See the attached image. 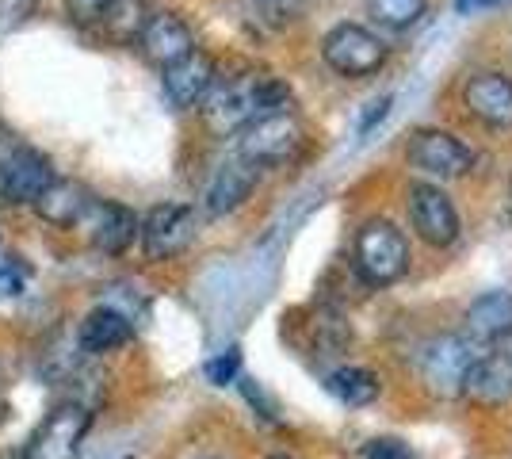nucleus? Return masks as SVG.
Masks as SVG:
<instances>
[{"mask_svg": "<svg viewBox=\"0 0 512 459\" xmlns=\"http://www.w3.org/2000/svg\"><path fill=\"white\" fill-rule=\"evenodd\" d=\"M291 104V88L279 77H230V81H214V88L203 100V123L218 138L241 134L253 119L287 111Z\"/></svg>", "mask_w": 512, "mask_h": 459, "instance_id": "obj_1", "label": "nucleus"}, {"mask_svg": "<svg viewBox=\"0 0 512 459\" xmlns=\"http://www.w3.org/2000/svg\"><path fill=\"white\" fill-rule=\"evenodd\" d=\"M352 264L371 287L398 284L409 272V238L386 219L363 222L352 245Z\"/></svg>", "mask_w": 512, "mask_h": 459, "instance_id": "obj_2", "label": "nucleus"}, {"mask_svg": "<svg viewBox=\"0 0 512 459\" xmlns=\"http://www.w3.org/2000/svg\"><path fill=\"white\" fill-rule=\"evenodd\" d=\"M302 146H306V127H302V119L291 108L260 115L237 134V157H245L256 169L287 165Z\"/></svg>", "mask_w": 512, "mask_h": 459, "instance_id": "obj_3", "label": "nucleus"}, {"mask_svg": "<svg viewBox=\"0 0 512 459\" xmlns=\"http://www.w3.org/2000/svg\"><path fill=\"white\" fill-rule=\"evenodd\" d=\"M486 345L470 341L467 333H440L421 345V379L432 394L440 398H459L467 372L474 368V360L482 356Z\"/></svg>", "mask_w": 512, "mask_h": 459, "instance_id": "obj_4", "label": "nucleus"}, {"mask_svg": "<svg viewBox=\"0 0 512 459\" xmlns=\"http://www.w3.org/2000/svg\"><path fill=\"white\" fill-rule=\"evenodd\" d=\"M321 58L337 77L363 81V77H375L386 66L390 50H386V43L375 31H367L360 23H337L321 39Z\"/></svg>", "mask_w": 512, "mask_h": 459, "instance_id": "obj_5", "label": "nucleus"}, {"mask_svg": "<svg viewBox=\"0 0 512 459\" xmlns=\"http://www.w3.org/2000/svg\"><path fill=\"white\" fill-rule=\"evenodd\" d=\"M92 429V410L81 402H62L39 421V429L27 437L23 459H77L81 440Z\"/></svg>", "mask_w": 512, "mask_h": 459, "instance_id": "obj_6", "label": "nucleus"}, {"mask_svg": "<svg viewBox=\"0 0 512 459\" xmlns=\"http://www.w3.org/2000/svg\"><path fill=\"white\" fill-rule=\"evenodd\" d=\"M406 207H409V222H413L417 238L425 241V245H432V249L455 245L463 222H459V211H455V203H451V196L440 184L413 180L406 188Z\"/></svg>", "mask_w": 512, "mask_h": 459, "instance_id": "obj_7", "label": "nucleus"}, {"mask_svg": "<svg viewBox=\"0 0 512 459\" xmlns=\"http://www.w3.org/2000/svg\"><path fill=\"white\" fill-rule=\"evenodd\" d=\"M406 161L413 165V169H421L425 176L459 180V176L470 173L474 153H470V146H463L451 131H440V127H421V131L409 134Z\"/></svg>", "mask_w": 512, "mask_h": 459, "instance_id": "obj_8", "label": "nucleus"}, {"mask_svg": "<svg viewBox=\"0 0 512 459\" xmlns=\"http://www.w3.org/2000/svg\"><path fill=\"white\" fill-rule=\"evenodd\" d=\"M142 249L150 261H172L195 238V207L188 203H157L146 222H138Z\"/></svg>", "mask_w": 512, "mask_h": 459, "instance_id": "obj_9", "label": "nucleus"}, {"mask_svg": "<svg viewBox=\"0 0 512 459\" xmlns=\"http://www.w3.org/2000/svg\"><path fill=\"white\" fill-rule=\"evenodd\" d=\"M463 111L490 131H512V77L509 73H474L463 85Z\"/></svg>", "mask_w": 512, "mask_h": 459, "instance_id": "obj_10", "label": "nucleus"}, {"mask_svg": "<svg viewBox=\"0 0 512 459\" xmlns=\"http://www.w3.org/2000/svg\"><path fill=\"white\" fill-rule=\"evenodd\" d=\"M218 81V69H214V58L207 50L195 46L192 54H184L180 62H172L169 69H161V85H165V96H169L172 108L188 111L199 108L207 100V92Z\"/></svg>", "mask_w": 512, "mask_h": 459, "instance_id": "obj_11", "label": "nucleus"}, {"mask_svg": "<svg viewBox=\"0 0 512 459\" xmlns=\"http://www.w3.org/2000/svg\"><path fill=\"white\" fill-rule=\"evenodd\" d=\"M50 180H54V169L39 150L16 146L0 161V196L8 203H35Z\"/></svg>", "mask_w": 512, "mask_h": 459, "instance_id": "obj_12", "label": "nucleus"}, {"mask_svg": "<svg viewBox=\"0 0 512 459\" xmlns=\"http://www.w3.org/2000/svg\"><path fill=\"white\" fill-rule=\"evenodd\" d=\"M138 46H142L146 62H153L157 69H169L184 54H192L195 35L176 12H153L150 20H146V27H142V35H138Z\"/></svg>", "mask_w": 512, "mask_h": 459, "instance_id": "obj_13", "label": "nucleus"}, {"mask_svg": "<svg viewBox=\"0 0 512 459\" xmlns=\"http://www.w3.org/2000/svg\"><path fill=\"white\" fill-rule=\"evenodd\" d=\"M256 176H260V169L249 165L245 157H234V161L218 165L211 176V184H207V192H203V211H207L211 219L234 215L237 207L253 196Z\"/></svg>", "mask_w": 512, "mask_h": 459, "instance_id": "obj_14", "label": "nucleus"}, {"mask_svg": "<svg viewBox=\"0 0 512 459\" xmlns=\"http://www.w3.org/2000/svg\"><path fill=\"white\" fill-rule=\"evenodd\" d=\"M92 203L96 199L88 196L85 184H77V180H50L43 192H39V199L31 203L35 207V215L43 222H50V226H58V230H69V226H77V222L85 219L88 211H92Z\"/></svg>", "mask_w": 512, "mask_h": 459, "instance_id": "obj_15", "label": "nucleus"}, {"mask_svg": "<svg viewBox=\"0 0 512 459\" xmlns=\"http://www.w3.org/2000/svg\"><path fill=\"white\" fill-rule=\"evenodd\" d=\"M467 337L478 345H497L512 337V291H486L463 314Z\"/></svg>", "mask_w": 512, "mask_h": 459, "instance_id": "obj_16", "label": "nucleus"}, {"mask_svg": "<svg viewBox=\"0 0 512 459\" xmlns=\"http://www.w3.org/2000/svg\"><path fill=\"white\" fill-rule=\"evenodd\" d=\"M96 219H92V245L107 253V257H123L134 238H138V215L123 207V203H111V199H96L92 203Z\"/></svg>", "mask_w": 512, "mask_h": 459, "instance_id": "obj_17", "label": "nucleus"}, {"mask_svg": "<svg viewBox=\"0 0 512 459\" xmlns=\"http://www.w3.org/2000/svg\"><path fill=\"white\" fill-rule=\"evenodd\" d=\"M463 394L474 398L478 406H501L512 398V360L497 356V352H482L467 372Z\"/></svg>", "mask_w": 512, "mask_h": 459, "instance_id": "obj_18", "label": "nucleus"}, {"mask_svg": "<svg viewBox=\"0 0 512 459\" xmlns=\"http://www.w3.org/2000/svg\"><path fill=\"white\" fill-rule=\"evenodd\" d=\"M130 318L123 310H111V306H96L92 314H88L85 322H81V349L92 352V356H100V352H111V349H123L130 341Z\"/></svg>", "mask_w": 512, "mask_h": 459, "instance_id": "obj_19", "label": "nucleus"}, {"mask_svg": "<svg viewBox=\"0 0 512 459\" xmlns=\"http://www.w3.org/2000/svg\"><path fill=\"white\" fill-rule=\"evenodd\" d=\"M150 0H107L100 27L111 43H138L142 27L150 20Z\"/></svg>", "mask_w": 512, "mask_h": 459, "instance_id": "obj_20", "label": "nucleus"}, {"mask_svg": "<svg viewBox=\"0 0 512 459\" xmlns=\"http://www.w3.org/2000/svg\"><path fill=\"white\" fill-rule=\"evenodd\" d=\"M329 391L348 406H367L379 398V375L367 372V368H341V372L329 375Z\"/></svg>", "mask_w": 512, "mask_h": 459, "instance_id": "obj_21", "label": "nucleus"}, {"mask_svg": "<svg viewBox=\"0 0 512 459\" xmlns=\"http://www.w3.org/2000/svg\"><path fill=\"white\" fill-rule=\"evenodd\" d=\"M428 0H367V12L375 23H383L390 31H409L413 23L425 16Z\"/></svg>", "mask_w": 512, "mask_h": 459, "instance_id": "obj_22", "label": "nucleus"}, {"mask_svg": "<svg viewBox=\"0 0 512 459\" xmlns=\"http://www.w3.org/2000/svg\"><path fill=\"white\" fill-rule=\"evenodd\" d=\"M363 459H417V452L398 437H375L363 444Z\"/></svg>", "mask_w": 512, "mask_h": 459, "instance_id": "obj_23", "label": "nucleus"}, {"mask_svg": "<svg viewBox=\"0 0 512 459\" xmlns=\"http://www.w3.org/2000/svg\"><path fill=\"white\" fill-rule=\"evenodd\" d=\"M237 375H241V352H237V349H226L222 356H214L211 364H207V379H211L214 387L234 383Z\"/></svg>", "mask_w": 512, "mask_h": 459, "instance_id": "obj_24", "label": "nucleus"}, {"mask_svg": "<svg viewBox=\"0 0 512 459\" xmlns=\"http://www.w3.org/2000/svg\"><path fill=\"white\" fill-rule=\"evenodd\" d=\"M39 0H0V31H16L35 16Z\"/></svg>", "mask_w": 512, "mask_h": 459, "instance_id": "obj_25", "label": "nucleus"}, {"mask_svg": "<svg viewBox=\"0 0 512 459\" xmlns=\"http://www.w3.org/2000/svg\"><path fill=\"white\" fill-rule=\"evenodd\" d=\"M107 0H65V12L77 27H96L100 16H104Z\"/></svg>", "mask_w": 512, "mask_h": 459, "instance_id": "obj_26", "label": "nucleus"}, {"mask_svg": "<svg viewBox=\"0 0 512 459\" xmlns=\"http://www.w3.org/2000/svg\"><path fill=\"white\" fill-rule=\"evenodd\" d=\"M390 104H394V96H379L371 108H367V115L360 119V138H367V134L375 131L379 123H383L386 115H390Z\"/></svg>", "mask_w": 512, "mask_h": 459, "instance_id": "obj_27", "label": "nucleus"}, {"mask_svg": "<svg viewBox=\"0 0 512 459\" xmlns=\"http://www.w3.org/2000/svg\"><path fill=\"white\" fill-rule=\"evenodd\" d=\"M241 391H245V398H249L253 406H260V410H264V414H260V417H268V421H276V410H272V402H268V398L260 394V387H256L253 379H245V383H241Z\"/></svg>", "mask_w": 512, "mask_h": 459, "instance_id": "obj_28", "label": "nucleus"}, {"mask_svg": "<svg viewBox=\"0 0 512 459\" xmlns=\"http://www.w3.org/2000/svg\"><path fill=\"white\" fill-rule=\"evenodd\" d=\"M493 0H455V12L467 16V12H478V8H490Z\"/></svg>", "mask_w": 512, "mask_h": 459, "instance_id": "obj_29", "label": "nucleus"}, {"mask_svg": "<svg viewBox=\"0 0 512 459\" xmlns=\"http://www.w3.org/2000/svg\"><path fill=\"white\" fill-rule=\"evenodd\" d=\"M0 459H23L20 448H8V452H0Z\"/></svg>", "mask_w": 512, "mask_h": 459, "instance_id": "obj_30", "label": "nucleus"}, {"mask_svg": "<svg viewBox=\"0 0 512 459\" xmlns=\"http://www.w3.org/2000/svg\"><path fill=\"white\" fill-rule=\"evenodd\" d=\"M268 459H291V456H268Z\"/></svg>", "mask_w": 512, "mask_h": 459, "instance_id": "obj_31", "label": "nucleus"}]
</instances>
